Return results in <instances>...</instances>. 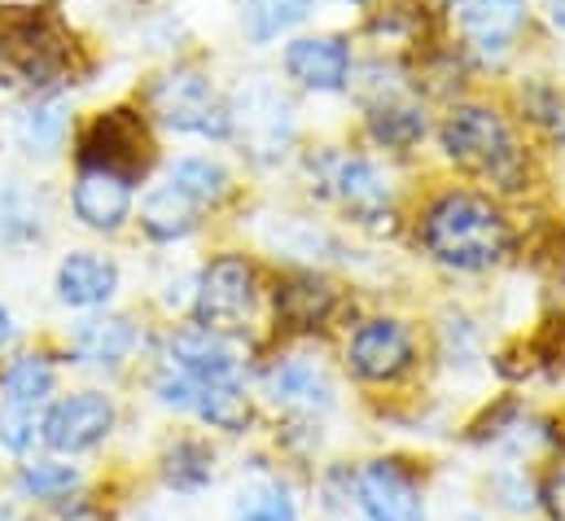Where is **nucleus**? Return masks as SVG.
<instances>
[{"label": "nucleus", "mask_w": 565, "mask_h": 521, "mask_svg": "<svg viewBox=\"0 0 565 521\" xmlns=\"http://www.w3.org/2000/svg\"><path fill=\"white\" fill-rule=\"evenodd\" d=\"M422 242L425 251L438 263H447V267L482 272V267L504 259L513 233H509V220L487 198H478V193H443L425 211Z\"/></svg>", "instance_id": "nucleus-1"}, {"label": "nucleus", "mask_w": 565, "mask_h": 521, "mask_svg": "<svg viewBox=\"0 0 565 521\" xmlns=\"http://www.w3.org/2000/svg\"><path fill=\"white\" fill-rule=\"evenodd\" d=\"M443 149L447 158H456L460 167L495 180L500 189H522L526 162L522 149L513 140V131L504 128V119L487 106H456L443 124Z\"/></svg>", "instance_id": "nucleus-2"}, {"label": "nucleus", "mask_w": 565, "mask_h": 521, "mask_svg": "<svg viewBox=\"0 0 565 521\" xmlns=\"http://www.w3.org/2000/svg\"><path fill=\"white\" fill-rule=\"evenodd\" d=\"M0 57L26 84H53L71 66V31L49 4H18L0 18Z\"/></svg>", "instance_id": "nucleus-3"}, {"label": "nucleus", "mask_w": 565, "mask_h": 521, "mask_svg": "<svg viewBox=\"0 0 565 521\" xmlns=\"http://www.w3.org/2000/svg\"><path fill=\"white\" fill-rule=\"evenodd\" d=\"M228 131L246 145L250 158L273 162L294 140V106L281 97V88H273L264 79H250V84L237 88V97L228 106Z\"/></svg>", "instance_id": "nucleus-4"}, {"label": "nucleus", "mask_w": 565, "mask_h": 521, "mask_svg": "<svg viewBox=\"0 0 565 521\" xmlns=\"http://www.w3.org/2000/svg\"><path fill=\"white\" fill-rule=\"evenodd\" d=\"M149 106L167 128L193 131V136H228V106L215 97L211 79L193 66H180V71L153 79Z\"/></svg>", "instance_id": "nucleus-5"}, {"label": "nucleus", "mask_w": 565, "mask_h": 521, "mask_svg": "<svg viewBox=\"0 0 565 521\" xmlns=\"http://www.w3.org/2000/svg\"><path fill=\"white\" fill-rule=\"evenodd\" d=\"M250 307H255V267L237 255H220L206 263L198 280V298H193L198 329L233 333L250 320Z\"/></svg>", "instance_id": "nucleus-6"}, {"label": "nucleus", "mask_w": 565, "mask_h": 521, "mask_svg": "<svg viewBox=\"0 0 565 521\" xmlns=\"http://www.w3.org/2000/svg\"><path fill=\"white\" fill-rule=\"evenodd\" d=\"M153 158V145H149V131H145L141 115L132 110H106L93 119V128L84 131V145H79V162L88 171H115L124 180H137Z\"/></svg>", "instance_id": "nucleus-7"}, {"label": "nucleus", "mask_w": 565, "mask_h": 521, "mask_svg": "<svg viewBox=\"0 0 565 521\" xmlns=\"http://www.w3.org/2000/svg\"><path fill=\"white\" fill-rule=\"evenodd\" d=\"M320 184L360 220H382L391 211V180L369 162V158H342V153H324L320 162H311Z\"/></svg>", "instance_id": "nucleus-8"}, {"label": "nucleus", "mask_w": 565, "mask_h": 521, "mask_svg": "<svg viewBox=\"0 0 565 521\" xmlns=\"http://www.w3.org/2000/svg\"><path fill=\"white\" fill-rule=\"evenodd\" d=\"M110 429H115V403L93 391L53 403V412L44 416V443L53 451H66V456L97 447Z\"/></svg>", "instance_id": "nucleus-9"}, {"label": "nucleus", "mask_w": 565, "mask_h": 521, "mask_svg": "<svg viewBox=\"0 0 565 521\" xmlns=\"http://www.w3.org/2000/svg\"><path fill=\"white\" fill-rule=\"evenodd\" d=\"M417 347L399 320H369L351 338V369L364 382H395L413 369Z\"/></svg>", "instance_id": "nucleus-10"}, {"label": "nucleus", "mask_w": 565, "mask_h": 521, "mask_svg": "<svg viewBox=\"0 0 565 521\" xmlns=\"http://www.w3.org/2000/svg\"><path fill=\"white\" fill-rule=\"evenodd\" d=\"M285 75L311 93H342L351 79V44L342 35H302L285 49Z\"/></svg>", "instance_id": "nucleus-11"}, {"label": "nucleus", "mask_w": 565, "mask_h": 521, "mask_svg": "<svg viewBox=\"0 0 565 521\" xmlns=\"http://www.w3.org/2000/svg\"><path fill=\"white\" fill-rule=\"evenodd\" d=\"M355 496L369 521H425L422 491L395 460H373L360 474Z\"/></svg>", "instance_id": "nucleus-12"}, {"label": "nucleus", "mask_w": 565, "mask_h": 521, "mask_svg": "<svg viewBox=\"0 0 565 521\" xmlns=\"http://www.w3.org/2000/svg\"><path fill=\"white\" fill-rule=\"evenodd\" d=\"M71 206L79 215V224H88L93 233H119L124 220L132 215V180L115 176V171H79Z\"/></svg>", "instance_id": "nucleus-13"}, {"label": "nucleus", "mask_w": 565, "mask_h": 521, "mask_svg": "<svg viewBox=\"0 0 565 521\" xmlns=\"http://www.w3.org/2000/svg\"><path fill=\"white\" fill-rule=\"evenodd\" d=\"M171 364L184 373V378H193V382H202V386H211V382H237L242 378V360H237V351L220 338V333H211V329H180L175 338H171Z\"/></svg>", "instance_id": "nucleus-14"}, {"label": "nucleus", "mask_w": 565, "mask_h": 521, "mask_svg": "<svg viewBox=\"0 0 565 521\" xmlns=\"http://www.w3.org/2000/svg\"><path fill=\"white\" fill-rule=\"evenodd\" d=\"M119 289V267L93 251H75L57 267V298L66 307H102Z\"/></svg>", "instance_id": "nucleus-15"}, {"label": "nucleus", "mask_w": 565, "mask_h": 521, "mask_svg": "<svg viewBox=\"0 0 565 521\" xmlns=\"http://www.w3.org/2000/svg\"><path fill=\"white\" fill-rule=\"evenodd\" d=\"M460 26L478 49H509L526 26V0H465Z\"/></svg>", "instance_id": "nucleus-16"}, {"label": "nucleus", "mask_w": 565, "mask_h": 521, "mask_svg": "<svg viewBox=\"0 0 565 521\" xmlns=\"http://www.w3.org/2000/svg\"><path fill=\"white\" fill-rule=\"evenodd\" d=\"M268 398L289 412H324L333 407V386L311 360H285L268 373Z\"/></svg>", "instance_id": "nucleus-17"}, {"label": "nucleus", "mask_w": 565, "mask_h": 521, "mask_svg": "<svg viewBox=\"0 0 565 521\" xmlns=\"http://www.w3.org/2000/svg\"><path fill=\"white\" fill-rule=\"evenodd\" d=\"M137 347V325L128 316H97V320H84L71 338V351L84 360V364H97V369H115L132 355Z\"/></svg>", "instance_id": "nucleus-18"}, {"label": "nucleus", "mask_w": 565, "mask_h": 521, "mask_svg": "<svg viewBox=\"0 0 565 521\" xmlns=\"http://www.w3.org/2000/svg\"><path fill=\"white\" fill-rule=\"evenodd\" d=\"M49 228V202L22 180H0V242L26 246L40 242Z\"/></svg>", "instance_id": "nucleus-19"}, {"label": "nucleus", "mask_w": 565, "mask_h": 521, "mask_svg": "<svg viewBox=\"0 0 565 521\" xmlns=\"http://www.w3.org/2000/svg\"><path fill=\"white\" fill-rule=\"evenodd\" d=\"M329 311H333V285L311 272L289 276L277 289V316L285 329H320Z\"/></svg>", "instance_id": "nucleus-20"}, {"label": "nucleus", "mask_w": 565, "mask_h": 521, "mask_svg": "<svg viewBox=\"0 0 565 521\" xmlns=\"http://www.w3.org/2000/svg\"><path fill=\"white\" fill-rule=\"evenodd\" d=\"M198 202L189 198V193H180L175 184H158V189H149L141 202V224L149 237H158V242H175V237H184V233H193L198 228Z\"/></svg>", "instance_id": "nucleus-21"}, {"label": "nucleus", "mask_w": 565, "mask_h": 521, "mask_svg": "<svg viewBox=\"0 0 565 521\" xmlns=\"http://www.w3.org/2000/svg\"><path fill=\"white\" fill-rule=\"evenodd\" d=\"M311 9H316V0H242V26H246L250 44H273Z\"/></svg>", "instance_id": "nucleus-22"}, {"label": "nucleus", "mask_w": 565, "mask_h": 521, "mask_svg": "<svg viewBox=\"0 0 565 521\" xmlns=\"http://www.w3.org/2000/svg\"><path fill=\"white\" fill-rule=\"evenodd\" d=\"M369 131H373V140L386 145V149H408V145H417L425 136L422 106L399 102V97L377 102V106L369 110Z\"/></svg>", "instance_id": "nucleus-23"}, {"label": "nucleus", "mask_w": 565, "mask_h": 521, "mask_svg": "<svg viewBox=\"0 0 565 521\" xmlns=\"http://www.w3.org/2000/svg\"><path fill=\"white\" fill-rule=\"evenodd\" d=\"M193 412H198L202 421H211L215 429H228V434H237V429L250 425V398H246V391H242L237 382H211V386L198 382V403H193Z\"/></svg>", "instance_id": "nucleus-24"}, {"label": "nucleus", "mask_w": 565, "mask_h": 521, "mask_svg": "<svg viewBox=\"0 0 565 521\" xmlns=\"http://www.w3.org/2000/svg\"><path fill=\"white\" fill-rule=\"evenodd\" d=\"M167 184H175L180 193H189L198 206H215L228 198V171L211 158H180L167 171Z\"/></svg>", "instance_id": "nucleus-25"}, {"label": "nucleus", "mask_w": 565, "mask_h": 521, "mask_svg": "<svg viewBox=\"0 0 565 521\" xmlns=\"http://www.w3.org/2000/svg\"><path fill=\"white\" fill-rule=\"evenodd\" d=\"M211 474H215V460H211V451H206L202 443H193V438H180V443L167 447V456H162V478H167L175 491H202V487L211 482Z\"/></svg>", "instance_id": "nucleus-26"}, {"label": "nucleus", "mask_w": 565, "mask_h": 521, "mask_svg": "<svg viewBox=\"0 0 565 521\" xmlns=\"http://www.w3.org/2000/svg\"><path fill=\"white\" fill-rule=\"evenodd\" d=\"M0 386H4V398H9V403L35 407V403H44L49 391H53V364H49L44 355H22V360H13V364L4 369Z\"/></svg>", "instance_id": "nucleus-27"}, {"label": "nucleus", "mask_w": 565, "mask_h": 521, "mask_svg": "<svg viewBox=\"0 0 565 521\" xmlns=\"http://www.w3.org/2000/svg\"><path fill=\"white\" fill-rule=\"evenodd\" d=\"M66 136V97H44L22 115V145L31 153H53Z\"/></svg>", "instance_id": "nucleus-28"}, {"label": "nucleus", "mask_w": 565, "mask_h": 521, "mask_svg": "<svg viewBox=\"0 0 565 521\" xmlns=\"http://www.w3.org/2000/svg\"><path fill=\"white\" fill-rule=\"evenodd\" d=\"M75 487H79V474L57 460H35V465H22V474H18V491L26 500H62Z\"/></svg>", "instance_id": "nucleus-29"}, {"label": "nucleus", "mask_w": 565, "mask_h": 521, "mask_svg": "<svg viewBox=\"0 0 565 521\" xmlns=\"http://www.w3.org/2000/svg\"><path fill=\"white\" fill-rule=\"evenodd\" d=\"M237 521H298L294 500L285 496L277 482H255L237 496Z\"/></svg>", "instance_id": "nucleus-30"}, {"label": "nucleus", "mask_w": 565, "mask_h": 521, "mask_svg": "<svg viewBox=\"0 0 565 521\" xmlns=\"http://www.w3.org/2000/svg\"><path fill=\"white\" fill-rule=\"evenodd\" d=\"M35 438H44V421H40V412L35 407H26V403H4V412H0V443L9 447V451H31L35 447Z\"/></svg>", "instance_id": "nucleus-31"}, {"label": "nucleus", "mask_w": 565, "mask_h": 521, "mask_svg": "<svg viewBox=\"0 0 565 521\" xmlns=\"http://www.w3.org/2000/svg\"><path fill=\"white\" fill-rule=\"evenodd\" d=\"M153 391H158V398H162L167 407H193V403H198V382H193V378H184L180 369L162 373V378L153 382Z\"/></svg>", "instance_id": "nucleus-32"}, {"label": "nucleus", "mask_w": 565, "mask_h": 521, "mask_svg": "<svg viewBox=\"0 0 565 521\" xmlns=\"http://www.w3.org/2000/svg\"><path fill=\"white\" fill-rule=\"evenodd\" d=\"M535 119H544V124H553V131L565 140V97L557 93H548V106H540V115Z\"/></svg>", "instance_id": "nucleus-33"}, {"label": "nucleus", "mask_w": 565, "mask_h": 521, "mask_svg": "<svg viewBox=\"0 0 565 521\" xmlns=\"http://www.w3.org/2000/svg\"><path fill=\"white\" fill-rule=\"evenodd\" d=\"M13 342V316H9V307H0V347H9Z\"/></svg>", "instance_id": "nucleus-34"}, {"label": "nucleus", "mask_w": 565, "mask_h": 521, "mask_svg": "<svg viewBox=\"0 0 565 521\" xmlns=\"http://www.w3.org/2000/svg\"><path fill=\"white\" fill-rule=\"evenodd\" d=\"M53 521H102V518H97L93 509H75V513H66V509H62V513H57Z\"/></svg>", "instance_id": "nucleus-35"}, {"label": "nucleus", "mask_w": 565, "mask_h": 521, "mask_svg": "<svg viewBox=\"0 0 565 521\" xmlns=\"http://www.w3.org/2000/svg\"><path fill=\"white\" fill-rule=\"evenodd\" d=\"M544 9H548V18L565 31V0H544Z\"/></svg>", "instance_id": "nucleus-36"}, {"label": "nucleus", "mask_w": 565, "mask_h": 521, "mask_svg": "<svg viewBox=\"0 0 565 521\" xmlns=\"http://www.w3.org/2000/svg\"><path fill=\"white\" fill-rule=\"evenodd\" d=\"M141 521H158V518H141Z\"/></svg>", "instance_id": "nucleus-37"}, {"label": "nucleus", "mask_w": 565, "mask_h": 521, "mask_svg": "<svg viewBox=\"0 0 565 521\" xmlns=\"http://www.w3.org/2000/svg\"><path fill=\"white\" fill-rule=\"evenodd\" d=\"M355 4H364V0H355Z\"/></svg>", "instance_id": "nucleus-38"}]
</instances>
